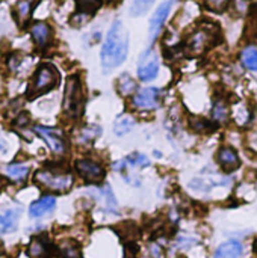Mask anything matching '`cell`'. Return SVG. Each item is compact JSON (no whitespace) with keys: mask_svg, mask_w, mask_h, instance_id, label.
Listing matches in <instances>:
<instances>
[{"mask_svg":"<svg viewBox=\"0 0 257 258\" xmlns=\"http://www.w3.org/2000/svg\"><path fill=\"white\" fill-rule=\"evenodd\" d=\"M35 133L48 145V148L52 150L53 154L56 156H64L67 153V142L64 135L56 130V128H50V127H42V125H36L35 127Z\"/></svg>","mask_w":257,"mask_h":258,"instance_id":"obj_6","label":"cell"},{"mask_svg":"<svg viewBox=\"0 0 257 258\" xmlns=\"http://www.w3.org/2000/svg\"><path fill=\"white\" fill-rule=\"evenodd\" d=\"M241 62L245 68L257 71V45H247L241 51Z\"/></svg>","mask_w":257,"mask_h":258,"instance_id":"obj_19","label":"cell"},{"mask_svg":"<svg viewBox=\"0 0 257 258\" xmlns=\"http://www.w3.org/2000/svg\"><path fill=\"white\" fill-rule=\"evenodd\" d=\"M30 33H32V38L35 41V44L41 48H44L45 45H48L50 39H52V29L47 23H42V21H36L32 24L30 27Z\"/></svg>","mask_w":257,"mask_h":258,"instance_id":"obj_13","label":"cell"},{"mask_svg":"<svg viewBox=\"0 0 257 258\" xmlns=\"http://www.w3.org/2000/svg\"><path fill=\"white\" fill-rule=\"evenodd\" d=\"M35 181L39 186H42L52 192L64 194L73 187L74 178L70 172H55L50 169H39L35 174Z\"/></svg>","mask_w":257,"mask_h":258,"instance_id":"obj_4","label":"cell"},{"mask_svg":"<svg viewBox=\"0 0 257 258\" xmlns=\"http://www.w3.org/2000/svg\"><path fill=\"white\" fill-rule=\"evenodd\" d=\"M158 73H159V57L151 48H148L139 57L138 77L142 82H151L156 79Z\"/></svg>","mask_w":257,"mask_h":258,"instance_id":"obj_7","label":"cell"},{"mask_svg":"<svg viewBox=\"0 0 257 258\" xmlns=\"http://www.w3.org/2000/svg\"><path fill=\"white\" fill-rule=\"evenodd\" d=\"M215 33L209 27H198L186 41V51L189 54H201L215 42Z\"/></svg>","mask_w":257,"mask_h":258,"instance_id":"obj_5","label":"cell"},{"mask_svg":"<svg viewBox=\"0 0 257 258\" xmlns=\"http://www.w3.org/2000/svg\"><path fill=\"white\" fill-rule=\"evenodd\" d=\"M242 255V245L236 240L220 245L214 254V258H239Z\"/></svg>","mask_w":257,"mask_h":258,"instance_id":"obj_16","label":"cell"},{"mask_svg":"<svg viewBox=\"0 0 257 258\" xmlns=\"http://www.w3.org/2000/svg\"><path fill=\"white\" fill-rule=\"evenodd\" d=\"M159 104H161V91L153 86L142 88L132 97V106L138 110H153Z\"/></svg>","mask_w":257,"mask_h":258,"instance_id":"obj_8","label":"cell"},{"mask_svg":"<svg viewBox=\"0 0 257 258\" xmlns=\"http://www.w3.org/2000/svg\"><path fill=\"white\" fill-rule=\"evenodd\" d=\"M230 115L233 118V121L238 124V125H247L251 119V113H250V109L244 107V104H238L235 106L233 109H230Z\"/></svg>","mask_w":257,"mask_h":258,"instance_id":"obj_22","label":"cell"},{"mask_svg":"<svg viewBox=\"0 0 257 258\" xmlns=\"http://www.w3.org/2000/svg\"><path fill=\"white\" fill-rule=\"evenodd\" d=\"M5 174L12 181L21 183L29 175V166L27 165H23V163H14V165H9V166L5 168Z\"/></svg>","mask_w":257,"mask_h":258,"instance_id":"obj_18","label":"cell"},{"mask_svg":"<svg viewBox=\"0 0 257 258\" xmlns=\"http://www.w3.org/2000/svg\"><path fill=\"white\" fill-rule=\"evenodd\" d=\"M101 194H103V197H105V201H106L108 209L112 210V212H117V200H115V197H114V194H112V189H111L109 186H105L103 190H101Z\"/></svg>","mask_w":257,"mask_h":258,"instance_id":"obj_29","label":"cell"},{"mask_svg":"<svg viewBox=\"0 0 257 258\" xmlns=\"http://www.w3.org/2000/svg\"><path fill=\"white\" fill-rule=\"evenodd\" d=\"M133 127H135V119L130 115H121L115 119L114 132L117 133V136H123L129 133Z\"/></svg>","mask_w":257,"mask_h":258,"instance_id":"obj_21","label":"cell"},{"mask_svg":"<svg viewBox=\"0 0 257 258\" xmlns=\"http://www.w3.org/2000/svg\"><path fill=\"white\" fill-rule=\"evenodd\" d=\"M171 11V3L170 2H164L158 6V9L155 11V14L151 15V20H150V26H148V42L150 45L155 44V41L159 38L161 32H162V27L168 18V14Z\"/></svg>","mask_w":257,"mask_h":258,"instance_id":"obj_10","label":"cell"},{"mask_svg":"<svg viewBox=\"0 0 257 258\" xmlns=\"http://www.w3.org/2000/svg\"><path fill=\"white\" fill-rule=\"evenodd\" d=\"M50 252V243L44 237H36L29 245V255L33 258H44Z\"/></svg>","mask_w":257,"mask_h":258,"instance_id":"obj_17","label":"cell"},{"mask_svg":"<svg viewBox=\"0 0 257 258\" xmlns=\"http://www.w3.org/2000/svg\"><path fill=\"white\" fill-rule=\"evenodd\" d=\"M55 206H56L55 197H42L30 206L29 213L32 218H41V216L50 213L55 209Z\"/></svg>","mask_w":257,"mask_h":258,"instance_id":"obj_14","label":"cell"},{"mask_svg":"<svg viewBox=\"0 0 257 258\" xmlns=\"http://www.w3.org/2000/svg\"><path fill=\"white\" fill-rule=\"evenodd\" d=\"M206 2V6L211 9V11H215V12H221L227 8L229 5V0H204Z\"/></svg>","mask_w":257,"mask_h":258,"instance_id":"obj_30","label":"cell"},{"mask_svg":"<svg viewBox=\"0 0 257 258\" xmlns=\"http://www.w3.org/2000/svg\"><path fill=\"white\" fill-rule=\"evenodd\" d=\"M191 127L197 133H208L212 130V121L203 119V118H192L191 119Z\"/></svg>","mask_w":257,"mask_h":258,"instance_id":"obj_26","label":"cell"},{"mask_svg":"<svg viewBox=\"0 0 257 258\" xmlns=\"http://www.w3.org/2000/svg\"><path fill=\"white\" fill-rule=\"evenodd\" d=\"M153 3H155V0H133V3L130 6V14L133 17H139V15L145 14L151 8Z\"/></svg>","mask_w":257,"mask_h":258,"instance_id":"obj_25","label":"cell"},{"mask_svg":"<svg viewBox=\"0 0 257 258\" xmlns=\"http://www.w3.org/2000/svg\"><path fill=\"white\" fill-rule=\"evenodd\" d=\"M211 118H212V122L217 124V125H226L232 115H230V106L227 104L226 100L223 98H217L214 101V106H212V112H211Z\"/></svg>","mask_w":257,"mask_h":258,"instance_id":"obj_12","label":"cell"},{"mask_svg":"<svg viewBox=\"0 0 257 258\" xmlns=\"http://www.w3.org/2000/svg\"><path fill=\"white\" fill-rule=\"evenodd\" d=\"M58 82H59V74L53 65H50V63L39 65L38 70L35 71L33 80L27 89L29 98H35L41 94L52 91L58 85Z\"/></svg>","mask_w":257,"mask_h":258,"instance_id":"obj_3","label":"cell"},{"mask_svg":"<svg viewBox=\"0 0 257 258\" xmlns=\"http://www.w3.org/2000/svg\"><path fill=\"white\" fill-rule=\"evenodd\" d=\"M76 171L77 174L89 183H98L105 178L106 171L101 163L92 159H80L76 162Z\"/></svg>","mask_w":257,"mask_h":258,"instance_id":"obj_9","label":"cell"},{"mask_svg":"<svg viewBox=\"0 0 257 258\" xmlns=\"http://www.w3.org/2000/svg\"><path fill=\"white\" fill-rule=\"evenodd\" d=\"M253 36H254V38L257 39V23H256V26H254V32H253Z\"/></svg>","mask_w":257,"mask_h":258,"instance_id":"obj_33","label":"cell"},{"mask_svg":"<svg viewBox=\"0 0 257 258\" xmlns=\"http://www.w3.org/2000/svg\"><path fill=\"white\" fill-rule=\"evenodd\" d=\"M132 248H127L126 249V255H124V258H135V252L133 251H130Z\"/></svg>","mask_w":257,"mask_h":258,"instance_id":"obj_32","label":"cell"},{"mask_svg":"<svg viewBox=\"0 0 257 258\" xmlns=\"http://www.w3.org/2000/svg\"><path fill=\"white\" fill-rule=\"evenodd\" d=\"M76 5L80 14L89 15L94 14L101 6V0H76Z\"/></svg>","mask_w":257,"mask_h":258,"instance_id":"obj_24","label":"cell"},{"mask_svg":"<svg viewBox=\"0 0 257 258\" xmlns=\"http://www.w3.org/2000/svg\"><path fill=\"white\" fill-rule=\"evenodd\" d=\"M59 257L61 258H82L80 255V248L77 243L67 240L61 245L59 248Z\"/></svg>","mask_w":257,"mask_h":258,"instance_id":"obj_23","label":"cell"},{"mask_svg":"<svg viewBox=\"0 0 257 258\" xmlns=\"http://www.w3.org/2000/svg\"><path fill=\"white\" fill-rule=\"evenodd\" d=\"M217 160H218V165L226 171V172H232L235 169L239 168L241 162H239V156L236 153L235 148L232 147H221L217 153Z\"/></svg>","mask_w":257,"mask_h":258,"instance_id":"obj_11","label":"cell"},{"mask_svg":"<svg viewBox=\"0 0 257 258\" xmlns=\"http://www.w3.org/2000/svg\"><path fill=\"white\" fill-rule=\"evenodd\" d=\"M254 251H256V252H257V240H256V242H254Z\"/></svg>","mask_w":257,"mask_h":258,"instance_id":"obj_34","label":"cell"},{"mask_svg":"<svg viewBox=\"0 0 257 258\" xmlns=\"http://www.w3.org/2000/svg\"><path fill=\"white\" fill-rule=\"evenodd\" d=\"M129 53V33L124 24L117 20L111 26L105 44L101 47V67L105 71H112L120 67Z\"/></svg>","mask_w":257,"mask_h":258,"instance_id":"obj_1","label":"cell"},{"mask_svg":"<svg viewBox=\"0 0 257 258\" xmlns=\"http://www.w3.org/2000/svg\"><path fill=\"white\" fill-rule=\"evenodd\" d=\"M20 210L17 209H8L0 212V234L5 233H12L17 228Z\"/></svg>","mask_w":257,"mask_h":258,"instance_id":"obj_15","label":"cell"},{"mask_svg":"<svg viewBox=\"0 0 257 258\" xmlns=\"http://www.w3.org/2000/svg\"><path fill=\"white\" fill-rule=\"evenodd\" d=\"M136 82L133 80V77H130L129 74H123L118 79V92L123 97H133L138 91H136Z\"/></svg>","mask_w":257,"mask_h":258,"instance_id":"obj_20","label":"cell"},{"mask_svg":"<svg viewBox=\"0 0 257 258\" xmlns=\"http://www.w3.org/2000/svg\"><path fill=\"white\" fill-rule=\"evenodd\" d=\"M85 107V94L82 88V82L79 76H70L67 79L65 92H64V103L62 110L67 118L77 119L82 116Z\"/></svg>","mask_w":257,"mask_h":258,"instance_id":"obj_2","label":"cell"},{"mask_svg":"<svg viewBox=\"0 0 257 258\" xmlns=\"http://www.w3.org/2000/svg\"><path fill=\"white\" fill-rule=\"evenodd\" d=\"M98 135H100V127L91 125V127L83 128V132H82V135H80V139H82V142H91V141H94Z\"/></svg>","mask_w":257,"mask_h":258,"instance_id":"obj_28","label":"cell"},{"mask_svg":"<svg viewBox=\"0 0 257 258\" xmlns=\"http://www.w3.org/2000/svg\"><path fill=\"white\" fill-rule=\"evenodd\" d=\"M232 5H233V9H235V12H236L238 15L247 14V11H248V8H250V2H248V0H233Z\"/></svg>","mask_w":257,"mask_h":258,"instance_id":"obj_31","label":"cell"},{"mask_svg":"<svg viewBox=\"0 0 257 258\" xmlns=\"http://www.w3.org/2000/svg\"><path fill=\"white\" fill-rule=\"evenodd\" d=\"M17 14H18V20L21 23L26 21L30 15V2L29 0H20L17 5Z\"/></svg>","mask_w":257,"mask_h":258,"instance_id":"obj_27","label":"cell"},{"mask_svg":"<svg viewBox=\"0 0 257 258\" xmlns=\"http://www.w3.org/2000/svg\"><path fill=\"white\" fill-rule=\"evenodd\" d=\"M0 190H2V183H0Z\"/></svg>","mask_w":257,"mask_h":258,"instance_id":"obj_35","label":"cell"}]
</instances>
